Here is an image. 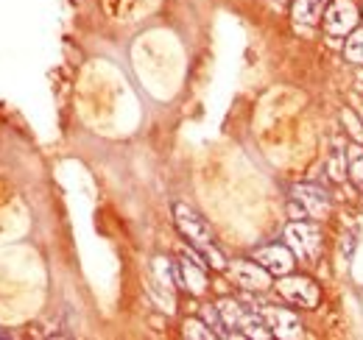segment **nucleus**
Instances as JSON below:
<instances>
[{
	"instance_id": "19",
	"label": "nucleus",
	"mask_w": 363,
	"mask_h": 340,
	"mask_svg": "<svg viewBox=\"0 0 363 340\" xmlns=\"http://www.w3.org/2000/svg\"><path fill=\"white\" fill-rule=\"evenodd\" d=\"M277 3H282V0H277Z\"/></svg>"
},
{
	"instance_id": "14",
	"label": "nucleus",
	"mask_w": 363,
	"mask_h": 340,
	"mask_svg": "<svg viewBox=\"0 0 363 340\" xmlns=\"http://www.w3.org/2000/svg\"><path fill=\"white\" fill-rule=\"evenodd\" d=\"M347 170H350L352 181H355L358 187H363V145L361 142H355V145L347 148Z\"/></svg>"
},
{
	"instance_id": "11",
	"label": "nucleus",
	"mask_w": 363,
	"mask_h": 340,
	"mask_svg": "<svg viewBox=\"0 0 363 340\" xmlns=\"http://www.w3.org/2000/svg\"><path fill=\"white\" fill-rule=\"evenodd\" d=\"M324 8H327V0H294L291 14L299 26H316L324 17Z\"/></svg>"
},
{
	"instance_id": "13",
	"label": "nucleus",
	"mask_w": 363,
	"mask_h": 340,
	"mask_svg": "<svg viewBox=\"0 0 363 340\" xmlns=\"http://www.w3.org/2000/svg\"><path fill=\"white\" fill-rule=\"evenodd\" d=\"M216 307H218L221 321H224L227 329H238V327H240V321H243V315H246V307H243V304H238L235 298H221Z\"/></svg>"
},
{
	"instance_id": "9",
	"label": "nucleus",
	"mask_w": 363,
	"mask_h": 340,
	"mask_svg": "<svg viewBox=\"0 0 363 340\" xmlns=\"http://www.w3.org/2000/svg\"><path fill=\"white\" fill-rule=\"evenodd\" d=\"M294 251L288 249V246H263V249H257L255 251V259L272 273V276H288L291 271H294Z\"/></svg>"
},
{
	"instance_id": "12",
	"label": "nucleus",
	"mask_w": 363,
	"mask_h": 340,
	"mask_svg": "<svg viewBox=\"0 0 363 340\" xmlns=\"http://www.w3.org/2000/svg\"><path fill=\"white\" fill-rule=\"evenodd\" d=\"M327 173L333 181H344L347 178V151L341 148V142H333L330 154H327Z\"/></svg>"
},
{
	"instance_id": "1",
	"label": "nucleus",
	"mask_w": 363,
	"mask_h": 340,
	"mask_svg": "<svg viewBox=\"0 0 363 340\" xmlns=\"http://www.w3.org/2000/svg\"><path fill=\"white\" fill-rule=\"evenodd\" d=\"M177 282H179V271L174 268V262L168 256H157L151 262V273H148V290L151 298L160 304V310L174 312L177 310Z\"/></svg>"
},
{
	"instance_id": "17",
	"label": "nucleus",
	"mask_w": 363,
	"mask_h": 340,
	"mask_svg": "<svg viewBox=\"0 0 363 340\" xmlns=\"http://www.w3.org/2000/svg\"><path fill=\"white\" fill-rule=\"evenodd\" d=\"M201 318H204V324L218 335V338H224V332L221 329H227L224 327V321H221V312H218V307L216 304H207V307H201Z\"/></svg>"
},
{
	"instance_id": "18",
	"label": "nucleus",
	"mask_w": 363,
	"mask_h": 340,
	"mask_svg": "<svg viewBox=\"0 0 363 340\" xmlns=\"http://www.w3.org/2000/svg\"><path fill=\"white\" fill-rule=\"evenodd\" d=\"M341 120H344V126H347V131H350V134L355 137V142H361V145H363V126L358 123L355 112H350V109H347V112L341 115Z\"/></svg>"
},
{
	"instance_id": "4",
	"label": "nucleus",
	"mask_w": 363,
	"mask_h": 340,
	"mask_svg": "<svg viewBox=\"0 0 363 340\" xmlns=\"http://www.w3.org/2000/svg\"><path fill=\"white\" fill-rule=\"evenodd\" d=\"M277 293L285 298L288 304H294V307H305V310H313L318 307V285L313 279H305V276H279V282H277Z\"/></svg>"
},
{
	"instance_id": "3",
	"label": "nucleus",
	"mask_w": 363,
	"mask_h": 340,
	"mask_svg": "<svg viewBox=\"0 0 363 340\" xmlns=\"http://www.w3.org/2000/svg\"><path fill=\"white\" fill-rule=\"evenodd\" d=\"M285 246L299 259H316L321 251V232L311 220H294L285 226Z\"/></svg>"
},
{
	"instance_id": "16",
	"label": "nucleus",
	"mask_w": 363,
	"mask_h": 340,
	"mask_svg": "<svg viewBox=\"0 0 363 340\" xmlns=\"http://www.w3.org/2000/svg\"><path fill=\"white\" fill-rule=\"evenodd\" d=\"M344 56H347V62H352V64H363V28H355V31L350 34V40L344 45Z\"/></svg>"
},
{
	"instance_id": "2",
	"label": "nucleus",
	"mask_w": 363,
	"mask_h": 340,
	"mask_svg": "<svg viewBox=\"0 0 363 340\" xmlns=\"http://www.w3.org/2000/svg\"><path fill=\"white\" fill-rule=\"evenodd\" d=\"M361 23V11L352 0H330L321 17V26L330 37H350Z\"/></svg>"
},
{
	"instance_id": "7",
	"label": "nucleus",
	"mask_w": 363,
	"mask_h": 340,
	"mask_svg": "<svg viewBox=\"0 0 363 340\" xmlns=\"http://www.w3.org/2000/svg\"><path fill=\"white\" fill-rule=\"evenodd\" d=\"M260 315L263 321L269 324V329L274 332V338H285V340H294V338H302V324L299 318L291 312V310H282V307H260Z\"/></svg>"
},
{
	"instance_id": "8",
	"label": "nucleus",
	"mask_w": 363,
	"mask_h": 340,
	"mask_svg": "<svg viewBox=\"0 0 363 340\" xmlns=\"http://www.w3.org/2000/svg\"><path fill=\"white\" fill-rule=\"evenodd\" d=\"M291 201L299 204L302 212L308 215V217H313V220H321L324 215L330 212V198L318 187H313V184H296L291 190Z\"/></svg>"
},
{
	"instance_id": "10",
	"label": "nucleus",
	"mask_w": 363,
	"mask_h": 340,
	"mask_svg": "<svg viewBox=\"0 0 363 340\" xmlns=\"http://www.w3.org/2000/svg\"><path fill=\"white\" fill-rule=\"evenodd\" d=\"M179 285H184L193 296H201L207 290V273H204V262H199L193 254H184L179 259Z\"/></svg>"
},
{
	"instance_id": "15",
	"label": "nucleus",
	"mask_w": 363,
	"mask_h": 340,
	"mask_svg": "<svg viewBox=\"0 0 363 340\" xmlns=\"http://www.w3.org/2000/svg\"><path fill=\"white\" fill-rule=\"evenodd\" d=\"M182 335H184V338H196V340L218 338V335L204 324V318H201V321H199V318H187V321H184V327H182Z\"/></svg>"
},
{
	"instance_id": "6",
	"label": "nucleus",
	"mask_w": 363,
	"mask_h": 340,
	"mask_svg": "<svg viewBox=\"0 0 363 340\" xmlns=\"http://www.w3.org/2000/svg\"><path fill=\"white\" fill-rule=\"evenodd\" d=\"M229 276H232V282L235 285H240L243 290H269L272 288V273L255 259H235L232 265H229Z\"/></svg>"
},
{
	"instance_id": "5",
	"label": "nucleus",
	"mask_w": 363,
	"mask_h": 340,
	"mask_svg": "<svg viewBox=\"0 0 363 340\" xmlns=\"http://www.w3.org/2000/svg\"><path fill=\"white\" fill-rule=\"evenodd\" d=\"M174 220L179 226V232L193 243V249H207L213 246V234H210V226L204 223V217L199 212H193L187 204H174Z\"/></svg>"
}]
</instances>
